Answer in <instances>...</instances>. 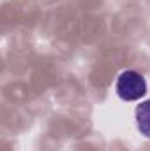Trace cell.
Here are the masks:
<instances>
[{"instance_id":"cell-1","label":"cell","mask_w":150,"mask_h":151,"mask_svg":"<svg viewBox=\"0 0 150 151\" xmlns=\"http://www.w3.org/2000/svg\"><path fill=\"white\" fill-rule=\"evenodd\" d=\"M115 91L124 102H136L147 93V79L138 70H124L115 81Z\"/></svg>"},{"instance_id":"cell-2","label":"cell","mask_w":150,"mask_h":151,"mask_svg":"<svg viewBox=\"0 0 150 151\" xmlns=\"http://www.w3.org/2000/svg\"><path fill=\"white\" fill-rule=\"evenodd\" d=\"M134 118H136V127H138L140 134L150 139V100L141 102L136 107Z\"/></svg>"}]
</instances>
